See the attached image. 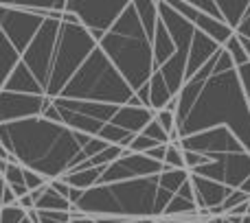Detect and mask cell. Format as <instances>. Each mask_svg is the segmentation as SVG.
<instances>
[{"mask_svg": "<svg viewBox=\"0 0 250 223\" xmlns=\"http://www.w3.org/2000/svg\"><path fill=\"white\" fill-rule=\"evenodd\" d=\"M239 190H242V193H244V195H248V197H250V177H248V180H246V182H244V184H242V186H239Z\"/></svg>", "mask_w": 250, "mask_h": 223, "instance_id": "obj_38", "label": "cell"}, {"mask_svg": "<svg viewBox=\"0 0 250 223\" xmlns=\"http://www.w3.org/2000/svg\"><path fill=\"white\" fill-rule=\"evenodd\" d=\"M237 74H239V83H242L244 92H246L248 108H250V64H246V66H239V68H237Z\"/></svg>", "mask_w": 250, "mask_h": 223, "instance_id": "obj_32", "label": "cell"}, {"mask_svg": "<svg viewBox=\"0 0 250 223\" xmlns=\"http://www.w3.org/2000/svg\"><path fill=\"white\" fill-rule=\"evenodd\" d=\"M108 147H110L108 142H104L101 138L95 136V138H90V140H88V145L82 149V153L86 155V160H90V158H95V155H99L104 149H108Z\"/></svg>", "mask_w": 250, "mask_h": 223, "instance_id": "obj_30", "label": "cell"}, {"mask_svg": "<svg viewBox=\"0 0 250 223\" xmlns=\"http://www.w3.org/2000/svg\"><path fill=\"white\" fill-rule=\"evenodd\" d=\"M156 26H158L156 0H132L117 24L97 44L147 110H149L147 86L154 77Z\"/></svg>", "mask_w": 250, "mask_h": 223, "instance_id": "obj_2", "label": "cell"}, {"mask_svg": "<svg viewBox=\"0 0 250 223\" xmlns=\"http://www.w3.org/2000/svg\"><path fill=\"white\" fill-rule=\"evenodd\" d=\"M44 18L33 16L26 11H18V9H4V16L0 20V31L9 39L16 53L22 57V53L29 48L33 37L38 35L40 26H42Z\"/></svg>", "mask_w": 250, "mask_h": 223, "instance_id": "obj_11", "label": "cell"}, {"mask_svg": "<svg viewBox=\"0 0 250 223\" xmlns=\"http://www.w3.org/2000/svg\"><path fill=\"white\" fill-rule=\"evenodd\" d=\"M2 190H4V182H2V177H0V202H2Z\"/></svg>", "mask_w": 250, "mask_h": 223, "instance_id": "obj_41", "label": "cell"}, {"mask_svg": "<svg viewBox=\"0 0 250 223\" xmlns=\"http://www.w3.org/2000/svg\"><path fill=\"white\" fill-rule=\"evenodd\" d=\"M24 186L26 190H38V188H44V186H48V180L42 175H38V173L29 171V168H24Z\"/></svg>", "mask_w": 250, "mask_h": 223, "instance_id": "obj_29", "label": "cell"}, {"mask_svg": "<svg viewBox=\"0 0 250 223\" xmlns=\"http://www.w3.org/2000/svg\"><path fill=\"white\" fill-rule=\"evenodd\" d=\"M18 208H22L24 212H29V210H33V208H35V202L31 199V195H29V193H26L24 197L18 199Z\"/></svg>", "mask_w": 250, "mask_h": 223, "instance_id": "obj_36", "label": "cell"}, {"mask_svg": "<svg viewBox=\"0 0 250 223\" xmlns=\"http://www.w3.org/2000/svg\"><path fill=\"white\" fill-rule=\"evenodd\" d=\"M13 206H18V197H16V193H13L11 188H7V186H4V190H2V202H0V208H13Z\"/></svg>", "mask_w": 250, "mask_h": 223, "instance_id": "obj_34", "label": "cell"}, {"mask_svg": "<svg viewBox=\"0 0 250 223\" xmlns=\"http://www.w3.org/2000/svg\"><path fill=\"white\" fill-rule=\"evenodd\" d=\"M38 212V223H70V212Z\"/></svg>", "mask_w": 250, "mask_h": 223, "instance_id": "obj_31", "label": "cell"}, {"mask_svg": "<svg viewBox=\"0 0 250 223\" xmlns=\"http://www.w3.org/2000/svg\"><path fill=\"white\" fill-rule=\"evenodd\" d=\"M173 55H176V44H173L171 35L165 29L163 20H160V16H158V26H156V33H154V74L158 73Z\"/></svg>", "mask_w": 250, "mask_h": 223, "instance_id": "obj_17", "label": "cell"}, {"mask_svg": "<svg viewBox=\"0 0 250 223\" xmlns=\"http://www.w3.org/2000/svg\"><path fill=\"white\" fill-rule=\"evenodd\" d=\"M70 223H97V221L88 215H82V212H70Z\"/></svg>", "mask_w": 250, "mask_h": 223, "instance_id": "obj_37", "label": "cell"}, {"mask_svg": "<svg viewBox=\"0 0 250 223\" xmlns=\"http://www.w3.org/2000/svg\"><path fill=\"white\" fill-rule=\"evenodd\" d=\"M246 217H250V199H248V212H246Z\"/></svg>", "mask_w": 250, "mask_h": 223, "instance_id": "obj_43", "label": "cell"}, {"mask_svg": "<svg viewBox=\"0 0 250 223\" xmlns=\"http://www.w3.org/2000/svg\"><path fill=\"white\" fill-rule=\"evenodd\" d=\"M220 51H222V46H217L213 39H208L207 35L195 31L193 42H191V48H189V59H187V81H189L195 73H200Z\"/></svg>", "mask_w": 250, "mask_h": 223, "instance_id": "obj_15", "label": "cell"}, {"mask_svg": "<svg viewBox=\"0 0 250 223\" xmlns=\"http://www.w3.org/2000/svg\"><path fill=\"white\" fill-rule=\"evenodd\" d=\"M2 182H4L7 188H11L13 193H16L18 199L24 197V195L29 193L26 186H24V168H22L20 164H18L16 160H11V158H9V164H7V168H4V173H2Z\"/></svg>", "mask_w": 250, "mask_h": 223, "instance_id": "obj_20", "label": "cell"}, {"mask_svg": "<svg viewBox=\"0 0 250 223\" xmlns=\"http://www.w3.org/2000/svg\"><path fill=\"white\" fill-rule=\"evenodd\" d=\"M35 210H42V212H73V206H70L68 199L60 197L55 190H51L46 186L42 193V197L35 202Z\"/></svg>", "mask_w": 250, "mask_h": 223, "instance_id": "obj_21", "label": "cell"}, {"mask_svg": "<svg viewBox=\"0 0 250 223\" xmlns=\"http://www.w3.org/2000/svg\"><path fill=\"white\" fill-rule=\"evenodd\" d=\"M44 105H46V99H44V96L18 94V92L0 90V125L40 116L44 110Z\"/></svg>", "mask_w": 250, "mask_h": 223, "instance_id": "obj_13", "label": "cell"}, {"mask_svg": "<svg viewBox=\"0 0 250 223\" xmlns=\"http://www.w3.org/2000/svg\"><path fill=\"white\" fill-rule=\"evenodd\" d=\"M191 175L207 177L211 182H217V184H224L229 188L237 190L250 177V153L248 151H237V153L220 155V158L211 160L208 164L193 168Z\"/></svg>", "mask_w": 250, "mask_h": 223, "instance_id": "obj_8", "label": "cell"}, {"mask_svg": "<svg viewBox=\"0 0 250 223\" xmlns=\"http://www.w3.org/2000/svg\"><path fill=\"white\" fill-rule=\"evenodd\" d=\"M189 182H191V186H193L195 206H198V210H202V212L220 208L222 204H224V199L233 193V188H229V186L211 182V180H207V177L191 175V173H189Z\"/></svg>", "mask_w": 250, "mask_h": 223, "instance_id": "obj_14", "label": "cell"}, {"mask_svg": "<svg viewBox=\"0 0 250 223\" xmlns=\"http://www.w3.org/2000/svg\"><path fill=\"white\" fill-rule=\"evenodd\" d=\"M222 48H224V51L229 53L230 61H233V64H235V68H239V66H246V64H250V59H248L246 51H244L242 42H239V39H237V35H233V37H230L229 42H226Z\"/></svg>", "mask_w": 250, "mask_h": 223, "instance_id": "obj_23", "label": "cell"}, {"mask_svg": "<svg viewBox=\"0 0 250 223\" xmlns=\"http://www.w3.org/2000/svg\"><path fill=\"white\" fill-rule=\"evenodd\" d=\"M0 145L22 168H29L48 182L60 180L86 162L77 133L42 116L0 125Z\"/></svg>", "mask_w": 250, "mask_h": 223, "instance_id": "obj_3", "label": "cell"}, {"mask_svg": "<svg viewBox=\"0 0 250 223\" xmlns=\"http://www.w3.org/2000/svg\"><path fill=\"white\" fill-rule=\"evenodd\" d=\"M165 168H178V171H187L185 168V153H182L178 142H169L167 151H165V160H163Z\"/></svg>", "mask_w": 250, "mask_h": 223, "instance_id": "obj_24", "label": "cell"}, {"mask_svg": "<svg viewBox=\"0 0 250 223\" xmlns=\"http://www.w3.org/2000/svg\"><path fill=\"white\" fill-rule=\"evenodd\" d=\"M22 223H29V219H24V221H22Z\"/></svg>", "mask_w": 250, "mask_h": 223, "instance_id": "obj_44", "label": "cell"}, {"mask_svg": "<svg viewBox=\"0 0 250 223\" xmlns=\"http://www.w3.org/2000/svg\"><path fill=\"white\" fill-rule=\"evenodd\" d=\"M165 151H167V145H158V147H154V149L147 151L145 155H147L149 160H154V162L163 164V160H165Z\"/></svg>", "mask_w": 250, "mask_h": 223, "instance_id": "obj_35", "label": "cell"}, {"mask_svg": "<svg viewBox=\"0 0 250 223\" xmlns=\"http://www.w3.org/2000/svg\"><path fill=\"white\" fill-rule=\"evenodd\" d=\"M202 223H222L220 217H211V219H204Z\"/></svg>", "mask_w": 250, "mask_h": 223, "instance_id": "obj_40", "label": "cell"}, {"mask_svg": "<svg viewBox=\"0 0 250 223\" xmlns=\"http://www.w3.org/2000/svg\"><path fill=\"white\" fill-rule=\"evenodd\" d=\"M134 92L121 79L110 59L97 46L88 55V59L79 66L66 88L57 99L66 101H90V103H108V105H127Z\"/></svg>", "mask_w": 250, "mask_h": 223, "instance_id": "obj_5", "label": "cell"}, {"mask_svg": "<svg viewBox=\"0 0 250 223\" xmlns=\"http://www.w3.org/2000/svg\"><path fill=\"white\" fill-rule=\"evenodd\" d=\"M156 223H160V221H156Z\"/></svg>", "mask_w": 250, "mask_h": 223, "instance_id": "obj_45", "label": "cell"}, {"mask_svg": "<svg viewBox=\"0 0 250 223\" xmlns=\"http://www.w3.org/2000/svg\"><path fill=\"white\" fill-rule=\"evenodd\" d=\"M95 48V39L90 37V33L82 24L62 20L57 44L55 51H53L51 73H48L46 88H44V99H57L62 94V90L66 88V83L73 79V74L77 73L79 66L88 59V55Z\"/></svg>", "mask_w": 250, "mask_h": 223, "instance_id": "obj_6", "label": "cell"}, {"mask_svg": "<svg viewBox=\"0 0 250 223\" xmlns=\"http://www.w3.org/2000/svg\"><path fill=\"white\" fill-rule=\"evenodd\" d=\"M189 2H191V7L198 9V11L204 13V16H211V18H215V20H222L220 9H217L215 0H189ZM222 22H224V20H222ZM224 24H226V22H224Z\"/></svg>", "mask_w": 250, "mask_h": 223, "instance_id": "obj_28", "label": "cell"}, {"mask_svg": "<svg viewBox=\"0 0 250 223\" xmlns=\"http://www.w3.org/2000/svg\"><path fill=\"white\" fill-rule=\"evenodd\" d=\"M167 2L173 11L180 13L185 20H189L195 31H200V33L207 35L208 39H213L217 46H224V44L235 35V31L230 29L229 24H224L222 20H215V18H211V16L200 13L198 9L191 7L189 0H167Z\"/></svg>", "mask_w": 250, "mask_h": 223, "instance_id": "obj_12", "label": "cell"}, {"mask_svg": "<svg viewBox=\"0 0 250 223\" xmlns=\"http://www.w3.org/2000/svg\"><path fill=\"white\" fill-rule=\"evenodd\" d=\"M127 4L129 0H66V13L77 18L95 44H99L123 16Z\"/></svg>", "mask_w": 250, "mask_h": 223, "instance_id": "obj_7", "label": "cell"}, {"mask_svg": "<svg viewBox=\"0 0 250 223\" xmlns=\"http://www.w3.org/2000/svg\"><path fill=\"white\" fill-rule=\"evenodd\" d=\"M2 16H4V9H2V7H0V20H2Z\"/></svg>", "mask_w": 250, "mask_h": 223, "instance_id": "obj_42", "label": "cell"}, {"mask_svg": "<svg viewBox=\"0 0 250 223\" xmlns=\"http://www.w3.org/2000/svg\"><path fill=\"white\" fill-rule=\"evenodd\" d=\"M48 188L51 190H55L57 195H60V197H64V199H68V195H70V186L66 184L64 180H53V182H48Z\"/></svg>", "mask_w": 250, "mask_h": 223, "instance_id": "obj_33", "label": "cell"}, {"mask_svg": "<svg viewBox=\"0 0 250 223\" xmlns=\"http://www.w3.org/2000/svg\"><path fill=\"white\" fill-rule=\"evenodd\" d=\"M141 133L145 138H149V140H154L156 145H169V142H171V140H169V136H167V131H165V129L156 123V120H151V123L147 125Z\"/></svg>", "mask_w": 250, "mask_h": 223, "instance_id": "obj_26", "label": "cell"}, {"mask_svg": "<svg viewBox=\"0 0 250 223\" xmlns=\"http://www.w3.org/2000/svg\"><path fill=\"white\" fill-rule=\"evenodd\" d=\"M105 167H95V168H82V171H70L66 173L62 180L70 186V188H79V190H88L92 186L99 184L101 175H104Z\"/></svg>", "mask_w": 250, "mask_h": 223, "instance_id": "obj_18", "label": "cell"}, {"mask_svg": "<svg viewBox=\"0 0 250 223\" xmlns=\"http://www.w3.org/2000/svg\"><path fill=\"white\" fill-rule=\"evenodd\" d=\"M163 171H165L163 164L149 160L145 153H129V151H123V155L117 162H112L110 167L104 168V175H101L99 184H117V182L141 180V177H156Z\"/></svg>", "mask_w": 250, "mask_h": 223, "instance_id": "obj_10", "label": "cell"}, {"mask_svg": "<svg viewBox=\"0 0 250 223\" xmlns=\"http://www.w3.org/2000/svg\"><path fill=\"white\" fill-rule=\"evenodd\" d=\"M235 35H237V39L242 42L244 51H246V55L250 59V2H248V11H246V16H244V20L239 22V26L235 29Z\"/></svg>", "mask_w": 250, "mask_h": 223, "instance_id": "obj_25", "label": "cell"}, {"mask_svg": "<svg viewBox=\"0 0 250 223\" xmlns=\"http://www.w3.org/2000/svg\"><path fill=\"white\" fill-rule=\"evenodd\" d=\"M151 120H154V112L151 110L132 108V105H121V108L117 110V114L112 116L110 123H112L114 127H119V129H123V131L136 136V133H141L143 129L151 123Z\"/></svg>", "mask_w": 250, "mask_h": 223, "instance_id": "obj_16", "label": "cell"}, {"mask_svg": "<svg viewBox=\"0 0 250 223\" xmlns=\"http://www.w3.org/2000/svg\"><path fill=\"white\" fill-rule=\"evenodd\" d=\"M248 2L250 0H215L217 9H220V16L230 29H237L239 22L244 20L248 11Z\"/></svg>", "mask_w": 250, "mask_h": 223, "instance_id": "obj_19", "label": "cell"}, {"mask_svg": "<svg viewBox=\"0 0 250 223\" xmlns=\"http://www.w3.org/2000/svg\"><path fill=\"white\" fill-rule=\"evenodd\" d=\"M176 103L178 140L226 127L250 153V108L239 74L222 48L200 73L182 86Z\"/></svg>", "mask_w": 250, "mask_h": 223, "instance_id": "obj_1", "label": "cell"}, {"mask_svg": "<svg viewBox=\"0 0 250 223\" xmlns=\"http://www.w3.org/2000/svg\"><path fill=\"white\" fill-rule=\"evenodd\" d=\"M173 195L160 188L158 175L141 180L99 184L83 190V197L73 206V212L88 217H117V219L160 221Z\"/></svg>", "mask_w": 250, "mask_h": 223, "instance_id": "obj_4", "label": "cell"}, {"mask_svg": "<svg viewBox=\"0 0 250 223\" xmlns=\"http://www.w3.org/2000/svg\"><path fill=\"white\" fill-rule=\"evenodd\" d=\"M154 147H158L154 140L145 138L143 133H136V136L132 138V142L127 145V149H125V151H129V153H147V151L154 149Z\"/></svg>", "mask_w": 250, "mask_h": 223, "instance_id": "obj_27", "label": "cell"}, {"mask_svg": "<svg viewBox=\"0 0 250 223\" xmlns=\"http://www.w3.org/2000/svg\"><path fill=\"white\" fill-rule=\"evenodd\" d=\"M189 182V171H178V168H165L158 175V184L163 190L176 195L182 186Z\"/></svg>", "mask_w": 250, "mask_h": 223, "instance_id": "obj_22", "label": "cell"}, {"mask_svg": "<svg viewBox=\"0 0 250 223\" xmlns=\"http://www.w3.org/2000/svg\"><path fill=\"white\" fill-rule=\"evenodd\" d=\"M123 223H156V221H149V219H134V221H123Z\"/></svg>", "mask_w": 250, "mask_h": 223, "instance_id": "obj_39", "label": "cell"}, {"mask_svg": "<svg viewBox=\"0 0 250 223\" xmlns=\"http://www.w3.org/2000/svg\"><path fill=\"white\" fill-rule=\"evenodd\" d=\"M178 145H180L182 151H193V153L207 155L208 160H215V158L226 155V153L246 151L242 147V142H239L226 127H215V129H208V131L195 133V136L182 138V140H178Z\"/></svg>", "mask_w": 250, "mask_h": 223, "instance_id": "obj_9", "label": "cell"}]
</instances>
